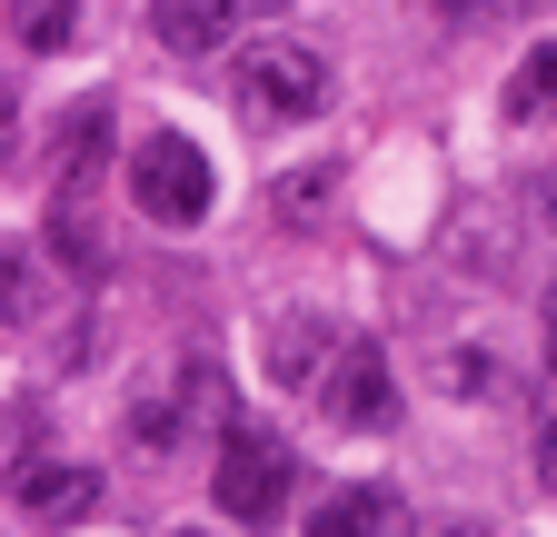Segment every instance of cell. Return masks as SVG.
<instances>
[{"label": "cell", "mask_w": 557, "mask_h": 537, "mask_svg": "<svg viewBox=\"0 0 557 537\" xmlns=\"http://www.w3.org/2000/svg\"><path fill=\"white\" fill-rule=\"evenodd\" d=\"M129 199H139V220H160V229H199V220H209V199H220V170H209L199 140H180V129H150V140L129 150Z\"/></svg>", "instance_id": "cell-1"}, {"label": "cell", "mask_w": 557, "mask_h": 537, "mask_svg": "<svg viewBox=\"0 0 557 537\" xmlns=\"http://www.w3.org/2000/svg\"><path fill=\"white\" fill-rule=\"evenodd\" d=\"M289 488H299V458H289V438H269V428H230V438H220L209 498H220L239 527H269L278 508H289Z\"/></svg>", "instance_id": "cell-2"}, {"label": "cell", "mask_w": 557, "mask_h": 537, "mask_svg": "<svg viewBox=\"0 0 557 537\" xmlns=\"http://www.w3.org/2000/svg\"><path fill=\"white\" fill-rule=\"evenodd\" d=\"M329 90H338V71H329L309 40H259V50H249V71H239L249 120H319Z\"/></svg>", "instance_id": "cell-3"}, {"label": "cell", "mask_w": 557, "mask_h": 537, "mask_svg": "<svg viewBox=\"0 0 557 537\" xmlns=\"http://www.w3.org/2000/svg\"><path fill=\"white\" fill-rule=\"evenodd\" d=\"M319 409H329V428H388V419H398L388 349H379V339H338V359H329V378H319Z\"/></svg>", "instance_id": "cell-4"}, {"label": "cell", "mask_w": 557, "mask_h": 537, "mask_svg": "<svg viewBox=\"0 0 557 537\" xmlns=\"http://www.w3.org/2000/svg\"><path fill=\"white\" fill-rule=\"evenodd\" d=\"M11 498H21L30 527H70V517L100 508V467H81V458H40V467H21V478H11Z\"/></svg>", "instance_id": "cell-5"}, {"label": "cell", "mask_w": 557, "mask_h": 537, "mask_svg": "<svg viewBox=\"0 0 557 537\" xmlns=\"http://www.w3.org/2000/svg\"><path fill=\"white\" fill-rule=\"evenodd\" d=\"M259 359H269V378H278V388H309V398H319V378H329L338 339H329V319L289 309V319H269V339H259Z\"/></svg>", "instance_id": "cell-6"}, {"label": "cell", "mask_w": 557, "mask_h": 537, "mask_svg": "<svg viewBox=\"0 0 557 537\" xmlns=\"http://www.w3.org/2000/svg\"><path fill=\"white\" fill-rule=\"evenodd\" d=\"M309 537H418V527H408V498L398 488H338L309 517Z\"/></svg>", "instance_id": "cell-7"}, {"label": "cell", "mask_w": 557, "mask_h": 537, "mask_svg": "<svg viewBox=\"0 0 557 537\" xmlns=\"http://www.w3.org/2000/svg\"><path fill=\"white\" fill-rule=\"evenodd\" d=\"M239 11H249V0H150V30H160L180 60H199V50H220V40L239 30Z\"/></svg>", "instance_id": "cell-8"}, {"label": "cell", "mask_w": 557, "mask_h": 537, "mask_svg": "<svg viewBox=\"0 0 557 537\" xmlns=\"http://www.w3.org/2000/svg\"><path fill=\"white\" fill-rule=\"evenodd\" d=\"M508 120H518V129L557 120V40H537V50L518 60V80H508Z\"/></svg>", "instance_id": "cell-9"}, {"label": "cell", "mask_w": 557, "mask_h": 537, "mask_svg": "<svg viewBox=\"0 0 557 537\" xmlns=\"http://www.w3.org/2000/svg\"><path fill=\"white\" fill-rule=\"evenodd\" d=\"M81 30V0H11V40L21 50H70Z\"/></svg>", "instance_id": "cell-10"}, {"label": "cell", "mask_w": 557, "mask_h": 537, "mask_svg": "<svg viewBox=\"0 0 557 537\" xmlns=\"http://www.w3.org/2000/svg\"><path fill=\"white\" fill-rule=\"evenodd\" d=\"M50 249L70 259V279H100V268H110V259H100V239H90V220H81V199H70V189H60V220H50Z\"/></svg>", "instance_id": "cell-11"}, {"label": "cell", "mask_w": 557, "mask_h": 537, "mask_svg": "<svg viewBox=\"0 0 557 537\" xmlns=\"http://www.w3.org/2000/svg\"><path fill=\"white\" fill-rule=\"evenodd\" d=\"M487 378H498V359H487V349H448V359H438V388H448V398H487Z\"/></svg>", "instance_id": "cell-12"}, {"label": "cell", "mask_w": 557, "mask_h": 537, "mask_svg": "<svg viewBox=\"0 0 557 537\" xmlns=\"http://www.w3.org/2000/svg\"><path fill=\"white\" fill-rule=\"evenodd\" d=\"M329 199V170H299V179H278V220H309Z\"/></svg>", "instance_id": "cell-13"}, {"label": "cell", "mask_w": 557, "mask_h": 537, "mask_svg": "<svg viewBox=\"0 0 557 537\" xmlns=\"http://www.w3.org/2000/svg\"><path fill=\"white\" fill-rule=\"evenodd\" d=\"M537 488H557V398L537 409Z\"/></svg>", "instance_id": "cell-14"}, {"label": "cell", "mask_w": 557, "mask_h": 537, "mask_svg": "<svg viewBox=\"0 0 557 537\" xmlns=\"http://www.w3.org/2000/svg\"><path fill=\"white\" fill-rule=\"evenodd\" d=\"M547 369H557V279H547Z\"/></svg>", "instance_id": "cell-15"}, {"label": "cell", "mask_w": 557, "mask_h": 537, "mask_svg": "<svg viewBox=\"0 0 557 537\" xmlns=\"http://www.w3.org/2000/svg\"><path fill=\"white\" fill-rule=\"evenodd\" d=\"M429 11H438V21H468V11H478V0H429Z\"/></svg>", "instance_id": "cell-16"}, {"label": "cell", "mask_w": 557, "mask_h": 537, "mask_svg": "<svg viewBox=\"0 0 557 537\" xmlns=\"http://www.w3.org/2000/svg\"><path fill=\"white\" fill-rule=\"evenodd\" d=\"M547 229H557V179H547Z\"/></svg>", "instance_id": "cell-17"}, {"label": "cell", "mask_w": 557, "mask_h": 537, "mask_svg": "<svg viewBox=\"0 0 557 537\" xmlns=\"http://www.w3.org/2000/svg\"><path fill=\"white\" fill-rule=\"evenodd\" d=\"M508 11H547V0H508Z\"/></svg>", "instance_id": "cell-18"}, {"label": "cell", "mask_w": 557, "mask_h": 537, "mask_svg": "<svg viewBox=\"0 0 557 537\" xmlns=\"http://www.w3.org/2000/svg\"><path fill=\"white\" fill-rule=\"evenodd\" d=\"M249 11H278V0H249Z\"/></svg>", "instance_id": "cell-19"}, {"label": "cell", "mask_w": 557, "mask_h": 537, "mask_svg": "<svg viewBox=\"0 0 557 537\" xmlns=\"http://www.w3.org/2000/svg\"><path fill=\"white\" fill-rule=\"evenodd\" d=\"M180 537H209V527H180Z\"/></svg>", "instance_id": "cell-20"}]
</instances>
